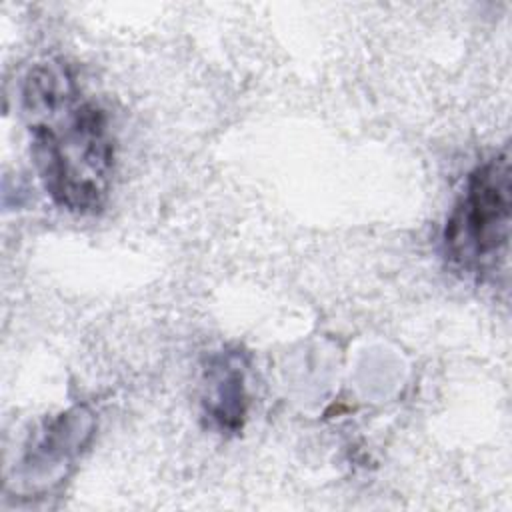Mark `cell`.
Listing matches in <instances>:
<instances>
[{
  "label": "cell",
  "instance_id": "3957f363",
  "mask_svg": "<svg viewBox=\"0 0 512 512\" xmlns=\"http://www.w3.org/2000/svg\"><path fill=\"white\" fill-rule=\"evenodd\" d=\"M94 432V416L84 406L70 408L46 422L24 448L14 468V490L26 496L58 486L88 446Z\"/></svg>",
  "mask_w": 512,
  "mask_h": 512
},
{
  "label": "cell",
  "instance_id": "7a4b0ae2",
  "mask_svg": "<svg viewBox=\"0 0 512 512\" xmlns=\"http://www.w3.org/2000/svg\"><path fill=\"white\" fill-rule=\"evenodd\" d=\"M510 190L508 152L496 154L470 172L442 236L446 258L458 272L482 278L506 262Z\"/></svg>",
  "mask_w": 512,
  "mask_h": 512
},
{
  "label": "cell",
  "instance_id": "6da1fadb",
  "mask_svg": "<svg viewBox=\"0 0 512 512\" xmlns=\"http://www.w3.org/2000/svg\"><path fill=\"white\" fill-rule=\"evenodd\" d=\"M22 114L38 178L56 206L94 214L108 198L114 140L106 112L84 94L72 68L50 60L22 82Z\"/></svg>",
  "mask_w": 512,
  "mask_h": 512
},
{
  "label": "cell",
  "instance_id": "277c9868",
  "mask_svg": "<svg viewBox=\"0 0 512 512\" xmlns=\"http://www.w3.org/2000/svg\"><path fill=\"white\" fill-rule=\"evenodd\" d=\"M246 362L240 352L214 354L204 370L202 408L220 432H236L246 416Z\"/></svg>",
  "mask_w": 512,
  "mask_h": 512
}]
</instances>
